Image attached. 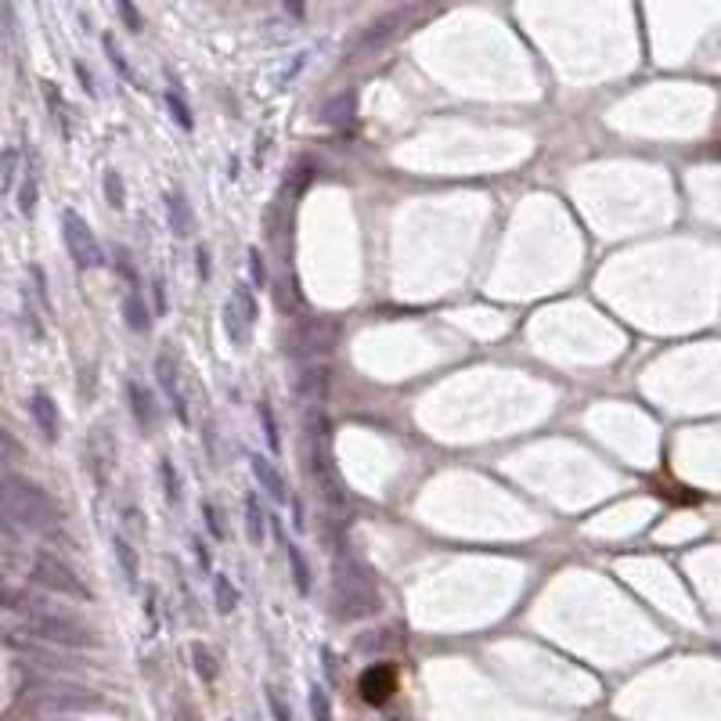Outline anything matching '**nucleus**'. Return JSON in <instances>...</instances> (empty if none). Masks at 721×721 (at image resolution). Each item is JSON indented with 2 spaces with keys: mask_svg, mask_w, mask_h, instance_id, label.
I'll return each mask as SVG.
<instances>
[{
  "mask_svg": "<svg viewBox=\"0 0 721 721\" xmlns=\"http://www.w3.org/2000/svg\"><path fill=\"white\" fill-rule=\"evenodd\" d=\"M163 480H167V498L177 502V498H181V484H177V473H174L170 462H163Z\"/></svg>",
  "mask_w": 721,
  "mask_h": 721,
  "instance_id": "393cba45",
  "label": "nucleus"
},
{
  "mask_svg": "<svg viewBox=\"0 0 721 721\" xmlns=\"http://www.w3.org/2000/svg\"><path fill=\"white\" fill-rule=\"evenodd\" d=\"M213 606H217V614H235V606H238V588L231 585V577L227 573H213Z\"/></svg>",
  "mask_w": 721,
  "mask_h": 721,
  "instance_id": "ddd939ff",
  "label": "nucleus"
},
{
  "mask_svg": "<svg viewBox=\"0 0 721 721\" xmlns=\"http://www.w3.org/2000/svg\"><path fill=\"white\" fill-rule=\"evenodd\" d=\"M227 300L235 304L238 318H242V322H245V329L253 332V329H256V322H260V304H256V293H253V285L238 281V285L231 288V296H227Z\"/></svg>",
  "mask_w": 721,
  "mask_h": 721,
  "instance_id": "6e6552de",
  "label": "nucleus"
},
{
  "mask_svg": "<svg viewBox=\"0 0 721 721\" xmlns=\"http://www.w3.org/2000/svg\"><path fill=\"white\" fill-rule=\"evenodd\" d=\"M397 685H400V674H397L393 664H372V667L361 674L357 692H361V700H365L368 707H382V703L393 700Z\"/></svg>",
  "mask_w": 721,
  "mask_h": 721,
  "instance_id": "f03ea898",
  "label": "nucleus"
},
{
  "mask_svg": "<svg viewBox=\"0 0 721 721\" xmlns=\"http://www.w3.org/2000/svg\"><path fill=\"white\" fill-rule=\"evenodd\" d=\"M167 206H170V231H174L177 238L195 235V213H192L188 199H185L181 192H174V195L167 199Z\"/></svg>",
  "mask_w": 721,
  "mask_h": 721,
  "instance_id": "1a4fd4ad",
  "label": "nucleus"
},
{
  "mask_svg": "<svg viewBox=\"0 0 721 721\" xmlns=\"http://www.w3.org/2000/svg\"><path fill=\"white\" fill-rule=\"evenodd\" d=\"M192 548H195V555H199V566L210 573V552H206V545H202V537H192Z\"/></svg>",
  "mask_w": 721,
  "mask_h": 721,
  "instance_id": "c85d7f7f",
  "label": "nucleus"
},
{
  "mask_svg": "<svg viewBox=\"0 0 721 721\" xmlns=\"http://www.w3.org/2000/svg\"><path fill=\"white\" fill-rule=\"evenodd\" d=\"M245 537L260 548L263 541H267V512H263V505H260V498H256V491H249L245 494Z\"/></svg>",
  "mask_w": 721,
  "mask_h": 721,
  "instance_id": "0eeeda50",
  "label": "nucleus"
},
{
  "mask_svg": "<svg viewBox=\"0 0 721 721\" xmlns=\"http://www.w3.org/2000/svg\"><path fill=\"white\" fill-rule=\"evenodd\" d=\"M336 336H339V329L332 322H300L296 332H293V339H288V343H293V347H288V354L300 357V361L329 354L336 347Z\"/></svg>",
  "mask_w": 721,
  "mask_h": 721,
  "instance_id": "f257e3e1",
  "label": "nucleus"
},
{
  "mask_svg": "<svg viewBox=\"0 0 721 721\" xmlns=\"http://www.w3.org/2000/svg\"><path fill=\"white\" fill-rule=\"evenodd\" d=\"M123 314H126V322H130V329H137V332H144L149 329V311H144V304H141V296H137V288L126 296V304H123Z\"/></svg>",
  "mask_w": 721,
  "mask_h": 721,
  "instance_id": "f3484780",
  "label": "nucleus"
},
{
  "mask_svg": "<svg viewBox=\"0 0 721 721\" xmlns=\"http://www.w3.org/2000/svg\"><path fill=\"white\" fill-rule=\"evenodd\" d=\"M202 523L213 534V541H224V523H220V512H217L213 502H202Z\"/></svg>",
  "mask_w": 721,
  "mask_h": 721,
  "instance_id": "aec40b11",
  "label": "nucleus"
},
{
  "mask_svg": "<svg viewBox=\"0 0 721 721\" xmlns=\"http://www.w3.org/2000/svg\"><path fill=\"white\" fill-rule=\"evenodd\" d=\"M296 397L300 400H307V404H325V397H329V368H322V365H311L300 379H296Z\"/></svg>",
  "mask_w": 721,
  "mask_h": 721,
  "instance_id": "423d86ee",
  "label": "nucleus"
},
{
  "mask_svg": "<svg viewBox=\"0 0 721 721\" xmlns=\"http://www.w3.org/2000/svg\"><path fill=\"white\" fill-rule=\"evenodd\" d=\"M220 322H224V336L231 339V347H245V343H249V336H253V332L245 329V322L238 318V311H235V304H231V300L224 304Z\"/></svg>",
  "mask_w": 721,
  "mask_h": 721,
  "instance_id": "4468645a",
  "label": "nucleus"
},
{
  "mask_svg": "<svg viewBox=\"0 0 721 721\" xmlns=\"http://www.w3.org/2000/svg\"><path fill=\"white\" fill-rule=\"evenodd\" d=\"M249 274H253V285L267 288V267H263V256H260V249H256V245L249 249Z\"/></svg>",
  "mask_w": 721,
  "mask_h": 721,
  "instance_id": "5701e85b",
  "label": "nucleus"
},
{
  "mask_svg": "<svg viewBox=\"0 0 721 721\" xmlns=\"http://www.w3.org/2000/svg\"><path fill=\"white\" fill-rule=\"evenodd\" d=\"M65 242H69V253H73V260L80 267H98L101 263V249H98L94 235L87 231V224L76 213L65 217Z\"/></svg>",
  "mask_w": 721,
  "mask_h": 721,
  "instance_id": "7ed1b4c3",
  "label": "nucleus"
},
{
  "mask_svg": "<svg viewBox=\"0 0 721 721\" xmlns=\"http://www.w3.org/2000/svg\"><path fill=\"white\" fill-rule=\"evenodd\" d=\"M167 105H170V112H174V123H177V126H185V130H192V126H195V119H192V108H188V105H185V101L177 98V90H170V94H167Z\"/></svg>",
  "mask_w": 721,
  "mask_h": 721,
  "instance_id": "a211bd4d",
  "label": "nucleus"
},
{
  "mask_svg": "<svg viewBox=\"0 0 721 721\" xmlns=\"http://www.w3.org/2000/svg\"><path fill=\"white\" fill-rule=\"evenodd\" d=\"M195 260H199V278L206 281V278H210V270H213V267H210V249H206V245H199V249H195Z\"/></svg>",
  "mask_w": 721,
  "mask_h": 721,
  "instance_id": "cd10ccee",
  "label": "nucleus"
},
{
  "mask_svg": "<svg viewBox=\"0 0 721 721\" xmlns=\"http://www.w3.org/2000/svg\"><path fill=\"white\" fill-rule=\"evenodd\" d=\"M400 22V12L397 15H386V19H379V22H372L365 33H361V40H357V51H372V47H379V44H386L390 37H393V26Z\"/></svg>",
  "mask_w": 721,
  "mask_h": 721,
  "instance_id": "9b49d317",
  "label": "nucleus"
},
{
  "mask_svg": "<svg viewBox=\"0 0 721 721\" xmlns=\"http://www.w3.org/2000/svg\"><path fill=\"white\" fill-rule=\"evenodd\" d=\"M130 397H133V415H137L141 429H152V425H156V408H152L149 393H144L137 382H130Z\"/></svg>",
  "mask_w": 721,
  "mask_h": 721,
  "instance_id": "dca6fc26",
  "label": "nucleus"
},
{
  "mask_svg": "<svg viewBox=\"0 0 721 721\" xmlns=\"http://www.w3.org/2000/svg\"><path fill=\"white\" fill-rule=\"evenodd\" d=\"M192 653H195L199 674H202V678H213V674H217V660H213V653H210L202 642H195V646H192Z\"/></svg>",
  "mask_w": 721,
  "mask_h": 721,
  "instance_id": "412c9836",
  "label": "nucleus"
},
{
  "mask_svg": "<svg viewBox=\"0 0 721 721\" xmlns=\"http://www.w3.org/2000/svg\"><path fill=\"white\" fill-rule=\"evenodd\" d=\"M285 555H288V573H293V585H296V592H300V596H311L314 577H311V562H307V555H304L296 545H288V548H285Z\"/></svg>",
  "mask_w": 721,
  "mask_h": 721,
  "instance_id": "9d476101",
  "label": "nucleus"
},
{
  "mask_svg": "<svg viewBox=\"0 0 721 721\" xmlns=\"http://www.w3.org/2000/svg\"><path fill=\"white\" fill-rule=\"evenodd\" d=\"M156 375H159V386L167 390V397H170V408H174V415L181 418V422H188V404H185V393H181V382H177V365L163 354L159 361H156Z\"/></svg>",
  "mask_w": 721,
  "mask_h": 721,
  "instance_id": "39448f33",
  "label": "nucleus"
},
{
  "mask_svg": "<svg viewBox=\"0 0 721 721\" xmlns=\"http://www.w3.org/2000/svg\"><path fill=\"white\" fill-rule=\"evenodd\" d=\"M105 192H108V202L119 210V206H123V188H119V177H116V174L105 177Z\"/></svg>",
  "mask_w": 721,
  "mask_h": 721,
  "instance_id": "a878e982",
  "label": "nucleus"
},
{
  "mask_svg": "<svg viewBox=\"0 0 721 721\" xmlns=\"http://www.w3.org/2000/svg\"><path fill=\"white\" fill-rule=\"evenodd\" d=\"M119 15H126V22H130L133 30H141V19H137V12H133L130 4H123V8H119Z\"/></svg>",
  "mask_w": 721,
  "mask_h": 721,
  "instance_id": "c756f323",
  "label": "nucleus"
},
{
  "mask_svg": "<svg viewBox=\"0 0 721 721\" xmlns=\"http://www.w3.org/2000/svg\"><path fill=\"white\" fill-rule=\"evenodd\" d=\"M116 555H119V566L126 570V581L137 585V555H133V548L126 541H116Z\"/></svg>",
  "mask_w": 721,
  "mask_h": 721,
  "instance_id": "6ab92c4d",
  "label": "nucleus"
},
{
  "mask_svg": "<svg viewBox=\"0 0 721 721\" xmlns=\"http://www.w3.org/2000/svg\"><path fill=\"white\" fill-rule=\"evenodd\" d=\"M256 415H260V429H263V441H267L270 455H278V451H281V433H278V418H274L270 404H267V400L256 404Z\"/></svg>",
  "mask_w": 721,
  "mask_h": 721,
  "instance_id": "2eb2a0df",
  "label": "nucleus"
},
{
  "mask_svg": "<svg viewBox=\"0 0 721 721\" xmlns=\"http://www.w3.org/2000/svg\"><path fill=\"white\" fill-rule=\"evenodd\" d=\"M37 415H40V422L47 425V437H55V411H51V400H47V397H37Z\"/></svg>",
  "mask_w": 721,
  "mask_h": 721,
  "instance_id": "b1692460",
  "label": "nucleus"
},
{
  "mask_svg": "<svg viewBox=\"0 0 721 721\" xmlns=\"http://www.w3.org/2000/svg\"><path fill=\"white\" fill-rule=\"evenodd\" d=\"M249 466H253V476H256V484L270 494V502H288V484H285V476L278 473V466L274 462H267V455H249Z\"/></svg>",
  "mask_w": 721,
  "mask_h": 721,
  "instance_id": "20e7f679",
  "label": "nucleus"
},
{
  "mask_svg": "<svg viewBox=\"0 0 721 721\" xmlns=\"http://www.w3.org/2000/svg\"><path fill=\"white\" fill-rule=\"evenodd\" d=\"M47 573H51V577H47L51 585H58V588H69V592L83 596V588H80V585L73 581V573H69V570H58V566H51V562H47Z\"/></svg>",
  "mask_w": 721,
  "mask_h": 721,
  "instance_id": "4be33fe9",
  "label": "nucleus"
},
{
  "mask_svg": "<svg viewBox=\"0 0 721 721\" xmlns=\"http://www.w3.org/2000/svg\"><path fill=\"white\" fill-rule=\"evenodd\" d=\"M354 108H357V98H354V90H347V94L332 98V101L322 108V123H329V126H343V123H350Z\"/></svg>",
  "mask_w": 721,
  "mask_h": 721,
  "instance_id": "f8f14e48",
  "label": "nucleus"
},
{
  "mask_svg": "<svg viewBox=\"0 0 721 721\" xmlns=\"http://www.w3.org/2000/svg\"><path fill=\"white\" fill-rule=\"evenodd\" d=\"M311 707H314V717H318V721H329V703H325V696H322L318 685L311 689Z\"/></svg>",
  "mask_w": 721,
  "mask_h": 721,
  "instance_id": "bb28decb",
  "label": "nucleus"
}]
</instances>
